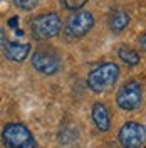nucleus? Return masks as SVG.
Masks as SVG:
<instances>
[{"label": "nucleus", "instance_id": "f257e3e1", "mask_svg": "<svg viewBox=\"0 0 146 148\" xmlns=\"http://www.w3.org/2000/svg\"><path fill=\"white\" fill-rule=\"evenodd\" d=\"M29 29L35 40H49L61 34L62 18L57 12H44V14H39L34 18H30Z\"/></svg>", "mask_w": 146, "mask_h": 148}, {"label": "nucleus", "instance_id": "f03ea898", "mask_svg": "<svg viewBox=\"0 0 146 148\" xmlns=\"http://www.w3.org/2000/svg\"><path fill=\"white\" fill-rule=\"evenodd\" d=\"M121 69L116 62H102L87 74V86L92 92H104L118 83Z\"/></svg>", "mask_w": 146, "mask_h": 148}, {"label": "nucleus", "instance_id": "7ed1b4c3", "mask_svg": "<svg viewBox=\"0 0 146 148\" xmlns=\"http://www.w3.org/2000/svg\"><path fill=\"white\" fill-rule=\"evenodd\" d=\"M2 143L5 148H35L37 141L32 131L22 123H7L2 130Z\"/></svg>", "mask_w": 146, "mask_h": 148}, {"label": "nucleus", "instance_id": "20e7f679", "mask_svg": "<svg viewBox=\"0 0 146 148\" xmlns=\"http://www.w3.org/2000/svg\"><path fill=\"white\" fill-rule=\"evenodd\" d=\"M32 67L42 76H55L61 71V56L52 46H42L32 52Z\"/></svg>", "mask_w": 146, "mask_h": 148}, {"label": "nucleus", "instance_id": "39448f33", "mask_svg": "<svg viewBox=\"0 0 146 148\" xmlns=\"http://www.w3.org/2000/svg\"><path fill=\"white\" fill-rule=\"evenodd\" d=\"M96 24L94 15L89 10H79L72 14L71 17L65 20L64 25V36L67 40H79L82 37H86L92 30Z\"/></svg>", "mask_w": 146, "mask_h": 148}, {"label": "nucleus", "instance_id": "423d86ee", "mask_svg": "<svg viewBox=\"0 0 146 148\" xmlns=\"http://www.w3.org/2000/svg\"><path fill=\"white\" fill-rule=\"evenodd\" d=\"M116 104L123 111H136L143 104V86L134 79L126 81L116 92Z\"/></svg>", "mask_w": 146, "mask_h": 148}, {"label": "nucleus", "instance_id": "0eeeda50", "mask_svg": "<svg viewBox=\"0 0 146 148\" xmlns=\"http://www.w3.org/2000/svg\"><path fill=\"white\" fill-rule=\"evenodd\" d=\"M146 130L138 121H126L118 131V141L123 148H141L145 145Z\"/></svg>", "mask_w": 146, "mask_h": 148}, {"label": "nucleus", "instance_id": "6e6552de", "mask_svg": "<svg viewBox=\"0 0 146 148\" xmlns=\"http://www.w3.org/2000/svg\"><path fill=\"white\" fill-rule=\"evenodd\" d=\"M30 44L29 42H17V40H7L3 46V54L12 62H24L30 54Z\"/></svg>", "mask_w": 146, "mask_h": 148}, {"label": "nucleus", "instance_id": "1a4fd4ad", "mask_svg": "<svg viewBox=\"0 0 146 148\" xmlns=\"http://www.w3.org/2000/svg\"><path fill=\"white\" fill-rule=\"evenodd\" d=\"M91 118H92V123L94 126L98 128V131L101 133H106L109 131L111 128V114H109V110L104 103H94L91 108Z\"/></svg>", "mask_w": 146, "mask_h": 148}, {"label": "nucleus", "instance_id": "9d476101", "mask_svg": "<svg viewBox=\"0 0 146 148\" xmlns=\"http://www.w3.org/2000/svg\"><path fill=\"white\" fill-rule=\"evenodd\" d=\"M129 14L123 9H114L109 12V17H108V27L113 34L119 36L121 32H124L129 25Z\"/></svg>", "mask_w": 146, "mask_h": 148}, {"label": "nucleus", "instance_id": "9b49d317", "mask_svg": "<svg viewBox=\"0 0 146 148\" xmlns=\"http://www.w3.org/2000/svg\"><path fill=\"white\" fill-rule=\"evenodd\" d=\"M118 57L119 61H123L126 66H138L139 62H141V56H139V52L138 51H134L133 47L129 46H121L118 49Z\"/></svg>", "mask_w": 146, "mask_h": 148}, {"label": "nucleus", "instance_id": "f8f14e48", "mask_svg": "<svg viewBox=\"0 0 146 148\" xmlns=\"http://www.w3.org/2000/svg\"><path fill=\"white\" fill-rule=\"evenodd\" d=\"M89 0H61V5L65 10H72V12H79L82 10V7H86Z\"/></svg>", "mask_w": 146, "mask_h": 148}, {"label": "nucleus", "instance_id": "ddd939ff", "mask_svg": "<svg viewBox=\"0 0 146 148\" xmlns=\"http://www.w3.org/2000/svg\"><path fill=\"white\" fill-rule=\"evenodd\" d=\"M12 3L17 7V9L20 10H32V9H35L37 5L40 3V0H12Z\"/></svg>", "mask_w": 146, "mask_h": 148}, {"label": "nucleus", "instance_id": "4468645a", "mask_svg": "<svg viewBox=\"0 0 146 148\" xmlns=\"http://www.w3.org/2000/svg\"><path fill=\"white\" fill-rule=\"evenodd\" d=\"M5 42H7V39H5V30L0 27V49H3Z\"/></svg>", "mask_w": 146, "mask_h": 148}, {"label": "nucleus", "instance_id": "2eb2a0df", "mask_svg": "<svg viewBox=\"0 0 146 148\" xmlns=\"http://www.w3.org/2000/svg\"><path fill=\"white\" fill-rule=\"evenodd\" d=\"M18 20H20L18 17H12V18L9 20V25H10L12 29H15V30H17V24H18Z\"/></svg>", "mask_w": 146, "mask_h": 148}, {"label": "nucleus", "instance_id": "dca6fc26", "mask_svg": "<svg viewBox=\"0 0 146 148\" xmlns=\"http://www.w3.org/2000/svg\"><path fill=\"white\" fill-rule=\"evenodd\" d=\"M138 42H139L141 49H145V47H146V36H145V34H141V37L138 39Z\"/></svg>", "mask_w": 146, "mask_h": 148}]
</instances>
